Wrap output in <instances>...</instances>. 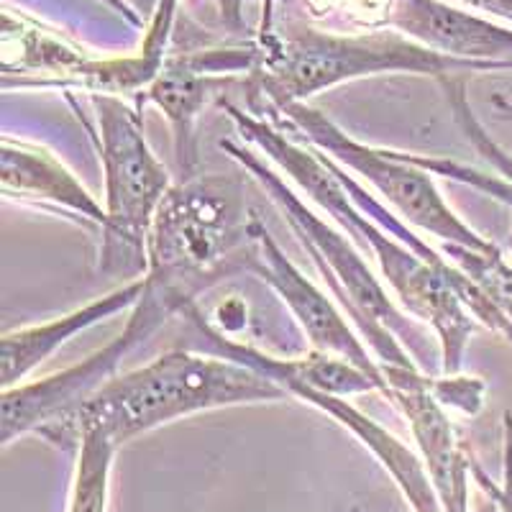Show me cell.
Returning <instances> with one entry per match:
<instances>
[{
	"label": "cell",
	"mask_w": 512,
	"mask_h": 512,
	"mask_svg": "<svg viewBox=\"0 0 512 512\" xmlns=\"http://www.w3.org/2000/svg\"><path fill=\"white\" fill-rule=\"evenodd\" d=\"M223 108L233 126L239 128L241 139L256 146L269 164L282 169L287 180L295 182L308 195V200L326 210L336 226H341V231L354 236L377 259L379 272L397 300L436 333L441 369L446 377L461 369L474 320L500 338L512 341V326L505 315L464 272H459L448 259L446 262L425 259L423 254L405 246L397 236L361 213L338 177L336 159L305 141L285 136V131L251 111L231 103H223Z\"/></svg>",
	"instance_id": "obj_1"
},
{
	"label": "cell",
	"mask_w": 512,
	"mask_h": 512,
	"mask_svg": "<svg viewBox=\"0 0 512 512\" xmlns=\"http://www.w3.org/2000/svg\"><path fill=\"white\" fill-rule=\"evenodd\" d=\"M285 397L290 395L272 379L239 361L208 351H167L144 367L116 374L47 441L64 451H77L82 433L100 431L123 446L187 415Z\"/></svg>",
	"instance_id": "obj_2"
},
{
	"label": "cell",
	"mask_w": 512,
	"mask_h": 512,
	"mask_svg": "<svg viewBox=\"0 0 512 512\" xmlns=\"http://www.w3.org/2000/svg\"><path fill=\"white\" fill-rule=\"evenodd\" d=\"M259 62L249 75L251 108L305 103L315 93L374 75L448 77L512 72V64L472 62L433 52L397 31L331 34L290 24L259 36Z\"/></svg>",
	"instance_id": "obj_3"
},
{
	"label": "cell",
	"mask_w": 512,
	"mask_h": 512,
	"mask_svg": "<svg viewBox=\"0 0 512 512\" xmlns=\"http://www.w3.org/2000/svg\"><path fill=\"white\" fill-rule=\"evenodd\" d=\"M256 223L259 213L246 203L239 177H185L164 195L149 228L146 277L198 305L200 292L251 272Z\"/></svg>",
	"instance_id": "obj_4"
},
{
	"label": "cell",
	"mask_w": 512,
	"mask_h": 512,
	"mask_svg": "<svg viewBox=\"0 0 512 512\" xmlns=\"http://www.w3.org/2000/svg\"><path fill=\"white\" fill-rule=\"evenodd\" d=\"M221 149L236 159L246 175L254 177L280 208L290 231L310 254L320 277L328 282V290L341 303L346 318H351L361 341L379 361V367L418 369L413 356H418L425 346V333L410 320V313L397 308L387 287L346 239V233L323 221L292 190V185H287L274 164H267V159L251 152L249 146L221 141Z\"/></svg>",
	"instance_id": "obj_5"
},
{
	"label": "cell",
	"mask_w": 512,
	"mask_h": 512,
	"mask_svg": "<svg viewBox=\"0 0 512 512\" xmlns=\"http://www.w3.org/2000/svg\"><path fill=\"white\" fill-rule=\"evenodd\" d=\"M93 105L108 216L100 244V272L144 277L149 272V228L172 185L167 169L146 141L139 108L105 93H93Z\"/></svg>",
	"instance_id": "obj_6"
},
{
	"label": "cell",
	"mask_w": 512,
	"mask_h": 512,
	"mask_svg": "<svg viewBox=\"0 0 512 512\" xmlns=\"http://www.w3.org/2000/svg\"><path fill=\"white\" fill-rule=\"evenodd\" d=\"M251 113L254 116L267 113L264 121L282 123L287 131H292L287 136L315 146L336 159L338 164H344L346 169L364 177L369 187L382 195L384 203L395 208L402 221L423 228L425 233H433L446 246H464L472 251H487L495 246L484 239L482 233L474 231L469 223L461 221L459 213L443 200L431 172L418 167L405 152L379 149V146H369L354 139L344 128H338L331 118L310 108L308 103H290L280 105V108L256 105L251 108Z\"/></svg>",
	"instance_id": "obj_7"
},
{
	"label": "cell",
	"mask_w": 512,
	"mask_h": 512,
	"mask_svg": "<svg viewBox=\"0 0 512 512\" xmlns=\"http://www.w3.org/2000/svg\"><path fill=\"white\" fill-rule=\"evenodd\" d=\"M190 305L167 290L164 285L146 277V290L131 310L126 328L88 359L75 367H67L39 382L16 384L3 390L0 397V441L3 446L16 438L36 433L47 441L57 428H62L88 400H93L105 384L111 382L136 346L146 344L172 315L185 313Z\"/></svg>",
	"instance_id": "obj_8"
},
{
	"label": "cell",
	"mask_w": 512,
	"mask_h": 512,
	"mask_svg": "<svg viewBox=\"0 0 512 512\" xmlns=\"http://www.w3.org/2000/svg\"><path fill=\"white\" fill-rule=\"evenodd\" d=\"M251 274L267 282L274 295L287 305L292 318L300 323L303 333L308 336L310 349L349 361L361 372L377 379L382 384V392L387 390V379H384L379 361L374 359L369 346L361 341L359 333L349 326L344 310H338L331 297L318 290L287 259L282 246L272 239V233L262 223V218L256 223V259L251 264Z\"/></svg>",
	"instance_id": "obj_9"
},
{
	"label": "cell",
	"mask_w": 512,
	"mask_h": 512,
	"mask_svg": "<svg viewBox=\"0 0 512 512\" xmlns=\"http://www.w3.org/2000/svg\"><path fill=\"white\" fill-rule=\"evenodd\" d=\"M382 372L387 379L384 395L408 418L410 433L418 443L420 459L431 477L443 512H469L472 459L461 451L454 425L433 395L436 379L425 377L418 369L382 367Z\"/></svg>",
	"instance_id": "obj_10"
},
{
	"label": "cell",
	"mask_w": 512,
	"mask_h": 512,
	"mask_svg": "<svg viewBox=\"0 0 512 512\" xmlns=\"http://www.w3.org/2000/svg\"><path fill=\"white\" fill-rule=\"evenodd\" d=\"M0 187L6 200L57 210L85 226H95L100 233L108 226L105 205H100L88 187L41 146L6 136L0 144Z\"/></svg>",
	"instance_id": "obj_11"
},
{
	"label": "cell",
	"mask_w": 512,
	"mask_h": 512,
	"mask_svg": "<svg viewBox=\"0 0 512 512\" xmlns=\"http://www.w3.org/2000/svg\"><path fill=\"white\" fill-rule=\"evenodd\" d=\"M146 290V274L126 282L118 290L98 297L93 303L70 310L59 318L36 323V326L16 328L0 338V374H3V390H11L21 379L29 377L41 361H47L57 349H62L70 338L80 331L98 326L111 315L126 308H134Z\"/></svg>",
	"instance_id": "obj_12"
},
{
	"label": "cell",
	"mask_w": 512,
	"mask_h": 512,
	"mask_svg": "<svg viewBox=\"0 0 512 512\" xmlns=\"http://www.w3.org/2000/svg\"><path fill=\"white\" fill-rule=\"evenodd\" d=\"M216 72H228V59L223 49L185 54L164 62L157 80L146 88V100H152L167 113L175 128V152L185 177H192L198 164L195 154V121L205 108L213 90L218 88Z\"/></svg>",
	"instance_id": "obj_13"
},
{
	"label": "cell",
	"mask_w": 512,
	"mask_h": 512,
	"mask_svg": "<svg viewBox=\"0 0 512 512\" xmlns=\"http://www.w3.org/2000/svg\"><path fill=\"white\" fill-rule=\"evenodd\" d=\"M118 448L121 446L105 433H82L67 512H108L113 459H116Z\"/></svg>",
	"instance_id": "obj_14"
},
{
	"label": "cell",
	"mask_w": 512,
	"mask_h": 512,
	"mask_svg": "<svg viewBox=\"0 0 512 512\" xmlns=\"http://www.w3.org/2000/svg\"><path fill=\"white\" fill-rule=\"evenodd\" d=\"M446 259L495 303L512 326V231L507 249L497 244L487 251L446 246Z\"/></svg>",
	"instance_id": "obj_15"
},
{
	"label": "cell",
	"mask_w": 512,
	"mask_h": 512,
	"mask_svg": "<svg viewBox=\"0 0 512 512\" xmlns=\"http://www.w3.org/2000/svg\"><path fill=\"white\" fill-rule=\"evenodd\" d=\"M502 428H505V436H502V479L495 482L477 461H472V477L487 492L489 500L495 502L497 510L512 512V413H505Z\"/></svg>",
	"instance_id": "obj_16"
},
{
	"label": "cell",
	"mask_w": 512,
	"mask_h": 512,
	"mask_svg": "<svg viewBox=\"0 0 512 512\" xmlns=\"http://www.w3.org/2000/svg\"><path fill=\"white\" fill-rule=\"evenodd\" d=\"M433 395H436V400L441 402L443 408L451 405V408L461 410V413L474 415L484 405V382L477 377L436 379L433 382Z\"/></svg>",
	"instance_id": "obj_17"
},
{
	"label": "cell",
	"mask_w": 512,
	"mask_h": 512,
	"mask_svg": "<svg viewBox=\"0 0 512 512\" xmlns=\"http://www.w3.org/2000/svg\"><path fill=\"white\" fill-rule=\"evenodd\" d=\"M469 11H477L482 16L497 18V21H507L512 26V0H456Z\"/></svg>",
	"instance_id": "obj_18"
},
{
	"label": "cell",
	"mask_w": 512,
	"mask_h": 512,
	"mask_svg": "<svg viewBox=\"0 0 512 512\" xmlns=\"http://www.w3.org/2000/svg\"><path fill=\"white\" fill-rule=\"evenodd\" d=\"M244 3H246V0H218V6H221V13H223V21L239 29V26H241V6H244Z\"/></svg>",
	"instance_id": "obj_19"
},
{
	"label": "cell",
	"mask_w": 512,
	"mask_h": 512,
	"mask_svg": "<svg viewBox=\"0 0 512 512\" xmlns=\"http://www.w3.org/2000/svg\"><path fill=\"white\" fill-rule=\"evenodd\" d=\"M126 3L131 6V11L141 18V21H144V18L146 21H152V16L159 8V0H126Z\"/></svg>",
	"instance_id": "obj_20"
},
{
	"label": "cell",
	"mask_w": 512,
	"mask_h": 512,
	"mask_svg": "<svg viewBox=\"0 0 512 512\" xmlns=\"http://www.w3.org/2000/svg\"><path fill=\"white\" fill-rule=\"evenodd\" d=\"M103 3H108V6H111L113 11H116V13H121V16H126L128 21H131V24H136V26H141V24H144V21H141V18L136 16L134 11H131V6H128L126 0H103Z\"/></svg>",
	"instance_id": "obj_21"
},
{
	"label": "cell",
	"mask_w": 512,
	"mask_h": 512,
	"mask_svg": "<svg viewBox=\"0 0 512 512\" xmlns=\"http://www.w3.org/2000/svg\"><path fill=\"white\" fill-rule=\"evenodd\" d=\"M492 103H495L497 108H500L502 116L510 118V121H512V105L510 103H505V100H502V98H495V100H492Z\"/></svg>",
	"instance_id": "obj_22"
}]
</instances>
